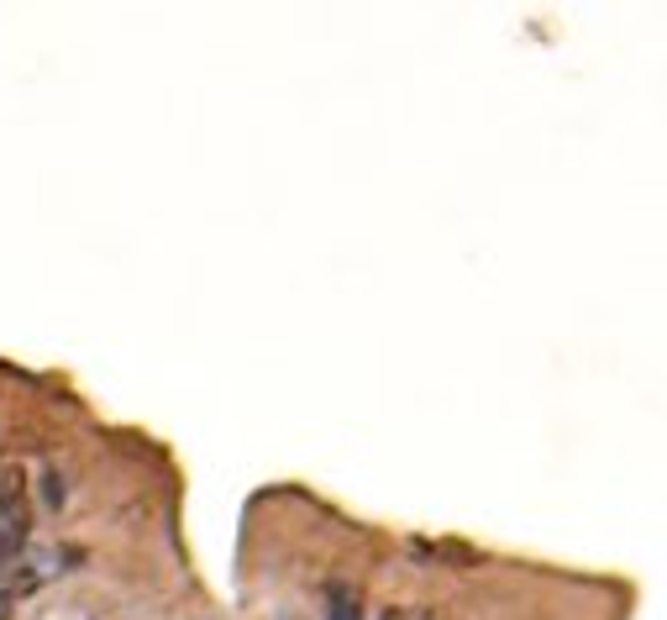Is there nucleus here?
<instances>
[{"label": "nucleus", "mask_w": 667, "mask_h": 620, "mask_svg": "<svg viewBox=\"0 0 667 620\" xmlns=\"http://www.w3.org/2000/svg\"><path fill=\"white\" fill-rule=\"evenodd\" d=\"M48 500H53V505H63V479H58V473H48Z\"/></svg>", "instance_id": "20e7f679"}, {"label": "nucleus", "mask_w": 667, "mask_h": 620, "mask_svg": "<svg viewBox=\"0 0 667 620\" xmlns=\"http://www.w3.org/2000/svg\"><path fill=\"white\" fill-rule=\"evenodd\" d=\"M415 558H431V563H458V568H479V552H468L458 542H415Z\"/></svg>", "instance_id": "f03ea898"}, {"label": "nucleus", "mask_w": 667, "mask_h": 620, "mask_svg": "<svg viewBox=\"0 0 667 620\" xmlns=\"http://www.w3.org/2000/svg\"><path fill=\"white\" fill-rule=\"evenodd\" d=\"M27 531H32V510H27V494H21V479L0 484V563L17 558L27 547Z\"/></svg>", "instance_id": "f257e3e1"}, {"label": "nucleus", "mask_w": 667, "mask_h": 620, "mask_svg": "<svg viewBox=\"0 0 667 620\" xmlns=\"http://www.w3.org/2000/svg\"><path fill=\"white\" fill-rule=\"evenodd\" d=\"M326 620H363L357 594L347 589V583H332V589H326Z\"/></svg>", "instance_id": "7ed1b4c3"}]
</instances>
